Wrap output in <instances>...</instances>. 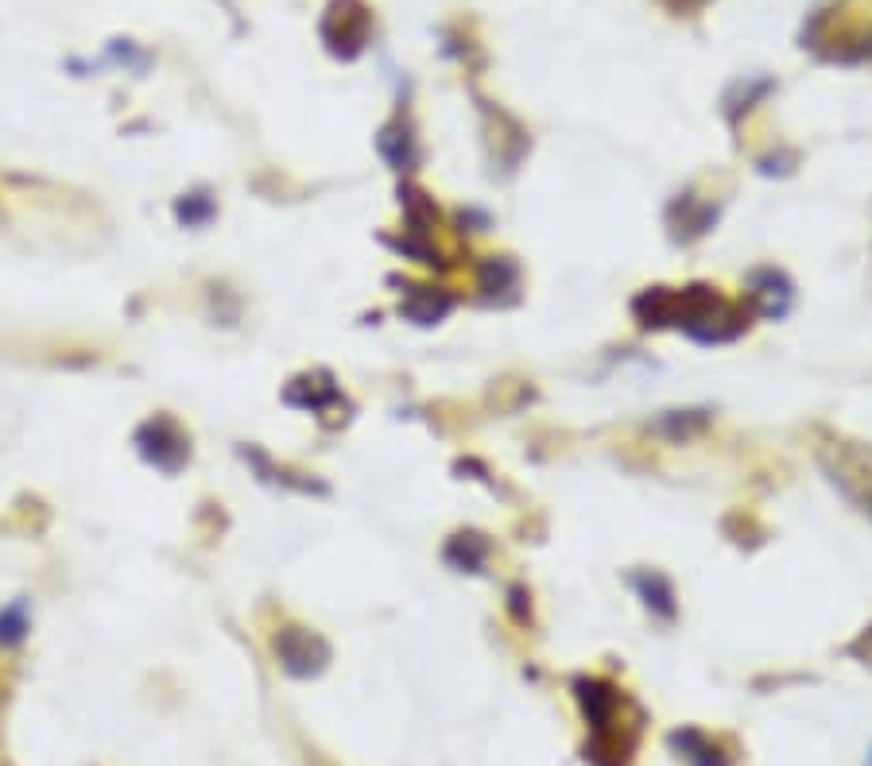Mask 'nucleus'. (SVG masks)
<instances>
[{
  "label": "nucleus",
  "mask_w": 872,
  "mask_h": 766,
  "mask_svg": "<svg viewBox=\"0 0 872 766\" xmlns=\"http://www.w3.org/2000/svg\"><path fill=\"white\" fill-rule=\"evenodd\" d=\"M381 151L396 171L415 167V140H411V133L408 128H400V124H393V128H384L381 133Z\"/></svg>",
  "instance_id": "1a4fd4ad"
},
{
  "label": "nucleus",
  "mask_w": 872,
  "mask_h": 766,
  "mask_svg": "<svg viewBox=\"0 0 872 766\" xmlns=\"http://www.w3.org/2000/svg\"><path fill=\"white\" fill-rule=\"evenodd\" d=\"M706 423H710V414L706 411H671L659 418L656 430L668 434L671 441H683V438H690V434L706 430Z\"/></svg>",
  "instance_id": "9b49d317"
},
{
  "label": "nucleus",
  "mask_w": 872,
  "mask_h": 766,
  "mask_svg": "<svg viewBox=\"0 0 872 766\" xmlns=\"http://www.w3.org/2000/svg\"><path fill=\"white\" fill-rule=\"evenodd\" d=\"M748 302L768 317H780L792 302V282L784 275L775 272V267H764V272H752L748 279Z\"/></svg>",
  "instance_id": "20e7f679"
},
{
  "label": "nucleus",
  "mask_w": 872,
  "mask_h": 766,
  "mask_svg": "<svg viewBox=\"0 0 872 766\" xmlns=\"http://www.w3.org/2000/svg\"><path fill=\"white\" fill-rule=\"evenodd\" d=\"M450 294L443 291H431V287H419V291H411V299L403 302V314L415 322V326H435V322H443L446 314H450Z\"/></svg>",
  "instance_id": "423d86ee"
},
{
  "label": "nucleus",
  "mask_w": 872,
  "mask_h": 766,
  "mask_svg": "<svg viewBox=\"0 0 872 766\" xmlns=\"http://www.w3.org/2000/svg\"><path fill=\"white\" fill-rule=\"evenodd\" d=\"M493 547L485 535H473V530H465V535H454L450 542H446V562L454 565V569L462 573H481L485 569V562H489Z\"/></svg>",
  "instance_id": "39448f33"
},
{
  "label": "nucleus",
  "mask_w": 872,
  "mask_h": 766,
  "mask_svg": "<svg viewBox=\"0 0 872 766\" xmlns=\"http://www.w3.org/2000/svg\"><path fill=\"white\" fill-rule=\"evenodd\" d=\"M633 314L640 317V326H671V317H675V291L668 287H651L644 291L640 299L633 302Z\"/></svg>",
  "instance_id": "6e6552de"
},
{
  "label": "nucleus",
  "mask_w": 872,
  "mask_h": 766,
  "mask_svg": "<svg viewBox=\"0 0 872 766\" xmlns=\"http://www.w3.org/2000/svg\"><path fill=\"white\" fill-rule=\"evenodd\" d=\"M516 264L508 260V255H493V260H485L477 272V282L485 294H500V291H512L516 287Z\"/></svg>",
  "instance_id": "9d476101"
},
{
  "label": "nucleus",
  "mask_w": 872,
  "mask_h": 766,
  "mask_svg": "<svg viewBox=\"0 0 872 766\" xmlns=\"http://www.w3.org/2000/svg\"><path fill=\"white\" fill-rule=\"evenodd\" d=\"M136 445H140L144 461H152L160 473H178L190 457V438L163 414L136 430Z\"/></svg>",
  "instance_id": "f03ea898"
},
{
  "label": "nucleus",
  "mask_w": 872,
  "mask_h": 766,
  "mask_svg": "<svg viewBox=\"0 0 872 766\" xmlns=\"http://www.w3.org/2000/svg\"><path fill=\"white\" fill-rule=\"evenodd\" d=\"M671 326L686 329V334L702 344H721L745 334L748 314L730 306L713 287L695 282V287H686V291H675V317H671Z\"/></svg>",
  "instance_id": "f257e3e1"
},
{
  "label": "nucleus",
  "mask_w": 872,
  "mask_h": 766,
  "mask_svg": "<svg viewBox=\"0 0 872 766\" xmlns=\"http://www.w3.org/2000/svg\"><path fill=\"white\" fill-rule=\"evenodd\" d=\"M32 631L24 600H12L9 608H0V646H20Z\"/></svg>",
  "instance_id": "f8f14e48"
},
{
  "label": "nucleus",
  "mask_w": 872,
  "mask_h": 766,
  "mask_svg": "<svg viewBox=\"0 0 872 766\" xmlns=\"http://www.w3.org/2000/svg\"><path fill=\"white\" fill-rule=\"evenodd\" d=\"M175 213H178V221H187V225H198V221H205L210 213H214V205H210V202L198 205L195 198H187V202H178Z\"/></svg>",
  "instance_id": "ddd939ff"
},
{
  "label": "nucleus",
  "mask_w": 872,
  "mask_h": 766,
  "mask_svg": "<svg viewBox=\"0 0 872 766\" xmlns=\"http://www.w3.org/2000/svg\"><path fill=\"white\" fill-rule=\"evenodd\" d=\"M633 585L656 616H663V619L675 616V589H671V581L663 577V573H636Z\"/></svg>",
  "instance_id": "0eeeda50"
},
{
  "label": "nucleus",
  "mask_w": 872,
  "mask_h": 766,
  "mask_svg": "<svg viewBox=\"0 0 872 766\" xmlns=\"http://www.w3.org/2000/svg\"><path fill=\"white\" fill-rule=\"evenodd\" d=\"M276 658L287 674H295V678H311V674H319V669L326 666L329 651L319 635L303 631V627H284V631L276 635Z\"/></svg>",
  "instance_id": "7ed1b4c3"
}]
</instances>
